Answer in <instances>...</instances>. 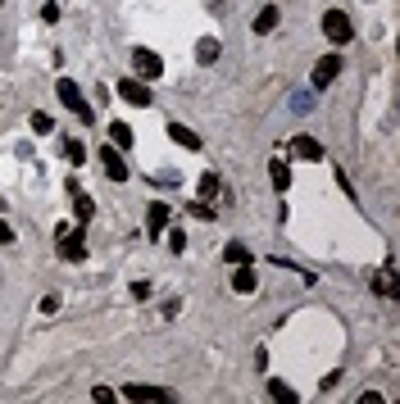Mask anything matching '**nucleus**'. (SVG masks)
Instances as JSON below:
<instances>
[{"mask_svg": "<svg viewBox=\"0 0 400 404\" xmlns=\"http://www.w3.org/2000/svg\"><path fill=\"white\" fill-rule=\"evenodd\" d=\"M59 259H68V263H82L87 259V241H82V223L77 228H68V223H59Z\"/></svg>", "mask_w": 400, "mask_h": 404, "instance_id": "nucleus-1", "label": "nucleus"}, {"mask_svg": "<svg viewBox=\"0 0 400 404\" xmlns=\"http://www.w3.org/2000/svg\"><path fill=\"white\" fill-rule=\"evenodd\" d=\"M55 91H59V100H64V110H73V114H77V123H96L91 105L82 100V91L73 87V77H59V82H55Z\"/></svg>", "mask_w": 400, "mask_h": 404, "instance_id": "nucleus-2", "label": "nucleus"}, {"mask_svg": "<svg viewBox=\"0 0 400 404\" xmlns=\"http://www.w3.org/2000/svg\"><path fill=\"white\" fill-rule=\"evenodd\" d=\"M114 91H119V96L128 100V105H137V110H146V105L155 100V91L146 87L141 77H119V82H114Z\"/></svg>", "mask_w": 400, "mask_h": 404, "instance_id": "nucleus-3", "label": "nucleus"}, {"mask_svg": "<svg viewBox=\"0 0 400 404\" xmlns=\"http://www.w3.org/2000/svg\"><path fill=\"white\" fill-rule=\"evenodd\" d=\"M323 37H327L332 46H346L350 37H355V28H350V19H346L341 10H327V14H323Z\"/></svg>", "mask_w": 400, "mask_h": 404, "instance_id": "nucleus-4", "label": "nucleus"}, {"mask_svg": "<svg viewBox=\"0 0 400 404\" xmlns=\"http://www.w3.org/2000/svg\"><path fill=\"white\" fill-rule=\"evenodd\" d=\"M100 164H105V177L109 182H128V159H123V150L119 145H100Z\"/></svg>", "mask_w": 400, "mask_h": 404, "instance_id": "nucleus-5", "label": "nucleus"}, {"mask_svg": "<svg viewBox=\"0 0 400 404\" xmlns=\"http://www.w3.org/2000/svg\"><path fill=\"white\" fill-rule=\"evenodd\" d=\"M132 73H137L141 82H155V77L164 73V59L155 55V50H132Z\"/></svg>", "mask_w": 400, "mask_h": 404, "instance_id": "nucleus-6", "label": "nucleus"}, {"mask_svg": "<svg viewBox=\"0 0 400 404\" xmlns=\"http://www.w3.org/2000/svg\"><path fill=\"white\" fill-rule=\"evenodd\" d=\"M287 150L296 154V159H309V164H318V159H327V150L318 141H314V137H305V132H296L292 141H287Z\"/></svg>", "mask_w": 400, "mask_h": 404, "instance_id": "nucleus-7", "label": "nucleus"}, {"mask_svg": "<svg viewBox=\"0 0 400 404\" xmlns=\"http://www.w3.org/2000/svg\"><path fill=\"white\" fill-rule=\"evenodd\" d=\"M341 73V55H323L318 64H314V73H309V87L314 91H327V82Z\"/></svg>", "mask_w": 400, "mask_h": 404, "instance_id": "nucleus-8", "label": "nucleus"}, {"mask_svg": "<svg viewBox=\"0 0 400 404\" xmlns=\"http://www.w3.org/2000/svg\"><path fill=\"white\" fill-rule=\"evenodd\" d=\"M123 395H128V400H146V404H160V400H173V391H164V386H141V382H132L128 386V391H123Z\"/></svg>", "mask_w": 400, "mask_h": 404, "instance_id": "nucleus-9", "label": "nucleus"}, {"mask_svg": "<svg viewBox=\"0 0 400 404\" xmlns=\"http://www.w3.org/2000/svg\"><path fill=\"white\" fill-rule=\"evenodd\" d=\"M169 219H173V214H169V205H164V200H155V205L146 209V236H160V232L169 228Z\"/></svg>", "mask_w": 400, "mask_h": 404, "instance_id": "nucleus-10", "label": "nucleus"}, {"mask_svg": "<svg viewBox=\"0 0 400 404\" xmlns=\"http://www.w3.org/2000/svg\"><path fill=\"white\" fill-rule=\"evenodd\" d=\"M255 286H260V277H255V259H250V263H237V273H232V291H237V295H250Z\"/></svg>", "mask_w": 400, "mask_h": 404, "instance_id": "nucleus-11", "label": "nucleus"}, {"mask_svg": "<svg viewBox=\"0 0 400 404\" xmlns=\"http://www.w3.org/2000/svg\"><path fill=\"white\" fill-rule=\"evenodd\" d=\"M68 200H73V214H77V223H91L96 205H91V196H87V191H77V186L68 182Z\"/></svg>", "mask_w": 400, "mask_h": 404, "instance_id": "nucleus-12", "label": "nucleus"}, {"mask_svg": "<svg viewBox=\"0 0 400 404\" xmlns=\"http://www.w3.org/2000/svg\"><path fill=\"white\" fill-rule=\"evenodd\" d=\"M373 291H378V295H387V300L400 291V286H396V268H391V263H382L378 273H373Z\"/></svg>", "mask_w": 400, "mask_h": 404, "instance_id": "nucleus-13", "label": "nucleus"}, {"mask_svg": "<svg viewBox=\"0 0 400 404\" xmlns=\"http://www.w3.org/2000/svg\"><path fill=\"white\" fill-rule=\"evenodd\" d=\"M269 182H273V191H292V168H287V159H269Z\"/></svg>", "mask_w": 400, "mask_h": 404, "instance_id": "nucleus-14", "label": "nucleus"}, {"mask_svg": "<svg viewBox=\"0 0 400 404\" xmlns=\"http://www.w3.org/2000/svg\"><path fill=\"white\" fill-rule=\"evenodd\" d=\"M278 19H282V10H278V5H264V10L260 14H255V32H273V28H278Z\"/></svg>", "mask_w": 400, "mask_h": 404, "instance_id": "nucleus-15", "label": "nucleus"}, {"mask_svg": "<svg viewBox=\"0 0 400 404\" xmlns=\"http://www.w3.org/2000/svg\"><path fill=\"white\" fill-rule=\"evenodd\" d=\"M269 400H278V404H296V400H301V395H296L292 386L282 382V377H269Z\"/></svg>", "mask_w": 400, "mask_h": 404, "instance_id": "nucleus-16", "label": "nucleus"}, {"mask_svg": "<svg viewBox=\"0 0 400 404\" xmlns=\"http://www.w3.org/2000/svg\"><path fill=\"white\" fill-rule=\"evenodd\" d=\"M169 137H173L178 145H187V150H200V137H196L191 128H182V123H169Z\"/></svg>", "mask_w": 400, "mask_h": 404, "instance_id": "nucleus-17", "label": "nucleus"}, {"mask_svg": "<svg viewBox=\"0 0 400 404\" xmlns=\"http://www.w3.org/2000/svg\"><path fill=\"white\" fill-rule=\"evenodd\" d=\"M218 196H223V182H218V173H205V177H200V200H205V205H214Z\"/></svg>", "mask_w": 400, "mask_h": 404, "instance_id": "nucleus-18", "label": "nucleus"}, {"mask_svg": "<svg viewBox=\"0 0 400 404\" xmlns=\"http://www.w3.org/2000/svg\"><path fill=\"white\" fill-rule=\"evenodd\" d=\"M218 50H223V46H218L214 37H200V46H196V64H214Z\"/></svg>", "mask_w": 400, "mask_h": 404, "instance_id": "nucleus-19", "label": "nucleus"}, {"mask_svg": "<svg viewBox=\"0 0 400 404\" xmlns=\"http://www.w3.org/2000/svg\"><path fill=\"white\" fill-rule=\"evenodd\" d=\"M64 159H68L73 168H82V164H87V145L73 141V137H64Z\"/></svg>", "mask_w": 400, "mask_h": 404, "instance_id": "nucleus-20", "label": "nucleus"}, {"mask_svg": "<svg viewBox=\"0 0 400 404\" xmlns=\"http://www.w3.org/2000/svg\"><path fill=\"white\" fill-rule=\"evenodd\" d=\"M223 263H232V268H237V263H250V250L241 245V241H227L223 245Z\"/></svg>", "mask_w": 400, "mask_h": 404, "instance_id": "nucleus-21", "label": "nucleus"}, {"mask_svg": "<svg viewBox=\"0 0 400 404\" xmlns=\"http://www.w3.org/2000/svg\"><path fill=\"white\" fill-rule=\"evenodd\" d=\"M109 141L119 145V150H128V145H132V128H128V123H109Z\"/></svg>", "mask_w": 400, "mask_h": 404, "instance_id": "nucleus-22", "label": "nucleus"}, {"mask_svg": "<svg viewBox=\"0 0 400 404\" xmlns=\"http://www.w3.org/2000/svg\"><path fill=\"white\" fill-rule=\"evenodd\" d=\"M28 128H32L37 137H50V132H55V119H50V114H41V110H37L32 119H28Z\"/></svg>", "mask_w": 400, "mask_h": 404, "instance_id": "nucleus-23", "label": "nucleus"}, {"mask_svg": "<svg viewBox=\"0 0 400 404\" xmlns=\"http://www.w3.org/2000/svg\"><path fill=\"white\" fill-rule=\"evenodd\" d=\"M187 214H191V219H214V209H209L205 200H196V205H187Z\"/></svg>", "mask_w": 400, "mask_h": 404, "instance_id": "nucleus-24", "label": "nucleus"}, {"mask_svg": "<svg viewBox=\"0 0 400 404\" xmlns=\"http://www.w3.org/2000/svg\"><path fill=\"white\" fill-rule=\"evenodd\" d=\"M91 400H96V404H114V391H109V386H96V391H91Z\"/></svg>", "mask_w": 400, "mask_h": 404, "instance_id": "nucleus-25", "label": "nucleus"}, {"mask_svg": "<svg viewBox=\"0 0 400 404\" xmlns=\"http://www.w3.org/2000/svg\"><path fill=\"white\" fill-rule=\"evenodd\" d=\"M336 382H341V372H327L323 382H318V391H323V395H327V391H336Z\"/></svg>", "mask_w": 400, "mask_h": 404, "instance_id": "nucleus-26", "label": "nucleus"}, {"mask_svg": "<svg viewBox=\"0 0 400 404\" xmlns=\"http://www.w3.org/2000/svg\"><path fill=\"white\" fill-rule=\"evenodd\" d=\"M41 19H46V23H59V5H55V0H46V10H41Z\"/></svg>", "mask_w": 400, "mask_h": 404, "instance_id": "nucleus-27", "label": "nucleus"}, {"mask_svg": "<svg viewBox=\"0 0 400 404\" xmlns=\"http://www.w3.org/2000/svg\"><path fill=\"white\" fill-rule=\"evenodd\" d=\"M41 314H59V295H46V300H41Z\"/></svg>", "mask_w": 400, "mask_h": 404, "instance_id": "nucleus-28", "label": "nucleus"}, {"mask_svg": "<svg viewBox=\"0 0 400 404\" xmlns=\"http://www.w3.org/2000/svg\"><path fill=\"white\" fill-rule=\"evenodd\" d=\"M132 295L137 300H151V282H132Z\"/></svg>", "mask_w": 400, "mask_h": 404, "instance_id": "nucleus-29", "label": "nucleus"}, {"mask_svg": "<svg viewBox=\"0 0 400 404\" xmlns=\"http://www.w3.org/2000/svg\"><path fill=\"white\" fill-rule=\"evenodd\" d=\"M169 245H173L178 254H182V250H187V232H173V236H169Z\"/></svg>", "mask_w": 400, "mask_h": 404, "instance_id": "nucleus-30", "label": "nucleus"}, {"mask_svg": "<svg viewBox=\"0 0 400 404\" xmlns=\"http://www.w3.org/2000/svg\"><path fill=\"white\" fill-rule=\"evenodd\" d=\"M355 404H387V400H382V395L378 391H364V395H359V400Z\"/></svg>", "mask_w": 400, "mask_h": 404, "instance_id": "nucleus-31", "label": "nucleus"}, {"mask_svg": "<svg viewBox=\"0 0 400 404\" xmlns=\"http://www.w3.org/2000/svg\"><path fill=\"white\" fill-rule=\"evenodd\" d=\"M10 241H14V228H10L5 219H0V245H10Z\"/></svg>", "mask_w": 400, "mask_h": 404, "instance_id": "nucleus-32", "label": "nucleus"}, {"mask_svg": "<svg viewBox=\"0 0 400 404\" xmlns=\"http://www.w3.org/2000/svg\"><path fill=\"white\" fill-rule=\"evenodd\" d=\"M0 5H5V0H0Z\"/></svg>", "mask_w": 400, "mask_h": 404, "instance_id": "nucleus-33", "label": "nucleus"}]
</instances>
